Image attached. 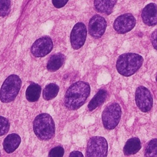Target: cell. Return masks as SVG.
I'll return each instance as SVG.
<instances>
[{
    "mask_svg": "<svg viewBox=\"0 0 157 157\" xmlns=\"http://www.w3.org/2000/svg\"><path fill=\"white\" fill-rule=\"evenodd\" d=\"M90 93V86L87 82L78 81L67 90L64 96V105L69 110H77L86 101Z\"/></svg>",
    "mask_w": 157,
    "mask_h": 157,
    "instance_id": "cell-1",
    "label": "cell"
},
{
    "mask_svg": "<svg viewBox=\"0 0 157 157\" xmlns=\"http://www.w3.org/2000/svg\"><path fill=\"white\" fill-rule=\"evenodd\" d=\"M142 56L135 53H126L119 56L116 68L121 75L129 77L136 72L143 64Z\"/></svg>",
    "mask_w": 157,
    "mask_h": 157,
    "instance_id": "cell-2",
    "label": "cell"
},
{
    "mask_svg": "<svg viewBox=\"0 0 157 157\" xmlns=\"http://www.w3.org/2000/svg\"><path fill=\"white\" fill-rule=\"evenodd\" d=\"M33 130L40 140H47L55 135V125L52 117L47 113H42L36 117L33 121Z\"/></svg>",
    "mask_w": 157,
    "mask_h": 157,
    "instance_id": "cell-3",
    "label": "cell"
},
{
    "mask_svg": "<svg viewBox=\"0 0 157 157\" xmlns=\"http://www.w3.org/2000/svg\"><path fill=\"white\" fill-rule=\"evenodd\" d=\"M21 85L20 78L15 74L8 76L3 82L0 90V100L4 103H9L15 99Z\"/></svg>",
    "mask_w": 157,
    "mask_h": 157,
    "instance_id": "cell-4",
    "label": "cell"
},
{
    "mask_svg": "<svg viewBox=\"0 0 157 157\" xmlns=\"http://www.w3.org/2000/svg\"><path fill=\"white\" fill-rule=\"evenodd\" d=\"M121 117V109L117 102L108 105L102 113V121L107 129H113L118 124Z\"/></svg>",
    "mask_w": 157,
    "mask_h": 157,
    "instance_id": "cell-5",
    "label": "cell"
},
{
    "mask_svg": "<svg viewBox=\"0 0 157 157\" xmlns=\"http://www.w3.org/2000/svg\"><path fill=\"white\" fill-rule=\"evenodd\" d=\"M107 152L108 144L106 139L101 136H93L88 142L85 156H107Z\"/></svg>",
    "mask_w": 157,
    "mask_h": 157,
    "instance_id": "cell-6",
    "label": "cell"
},
{
    "mask_svg": "<svg viewBox=\"0 0 157 157\" xmlns=\"http://www.w3.org/2000/svg\"><path fill=\"white\" fill-rule=\"evenodd\" d=\"M135 101L137 107L143 112H149L153 107V96L148 89L144 86L137 88Z\"/></svg>",
    "mask_w": 157,
    "mask_h": 157,
    "instance_id": "cell-7",
    "label": "cell"
},
{
    "mask_svg": "<svg viewBox=\"0 0 157 157\" xmlns=\"http://www.w3.org/2000/svg\"><path fill=\"white\" fill-rule=\"evenodd\" d=\"M53 44L52 39L47 36L37 39L31 47V52L37 58L44 57L48 55L52 50Z\"/></svg>",
    "mask_w": 157,
    "mask_h": 157,
    "instance_id": "cell-8",
    "label": "cell"
},
{
    "mask_svg": "<svg viewBox=\"0 0 157 157\" xmlns=\"http://www.w3.org/2000/svg\"><path fill=\"white\" fill-rule=\"evenodd\" d=\"M87 35L86 26L82 22L77 23L73 27L70 36L72 48L78 50L85 44Z\"/></svg>",
    "mask_w": 157,
    "mask_h": 157,
    "instance_id": "cell-9",
    "label": "cell"
},
{
    "mask_svg": "<svg viewBox=\"0 0 157 157\" xmlns=\"http://www.w3.org/2000/svg\"><path fill=\"white\" fill-rule=\"evenodd\" d=\"M136 23L135 17L129 13L118 16L114 21L113 28L120 34L126 33L132 30Z\"/></svg>",
    "mask_w": 157,
    "mask_h": 157,
    "instance_id": "cell-10",
    "label": "cell"
},
{
    "mask_svg": "<svg viewBox=\"0 0 157 157\" xmlns=\"http://www.w3.org/2000/svg\"><path fill=\"white\" fill-rule=\"evenodd\" d=\"M107 22L105 18L99 15H94L88 23L89 34L93 38L99 39L104 34Z\"/></svg>",
    "mask_w": 157,
    "mask_h": 157,
    "instance_id": "cell-11",
    "label": "cell"
},
{
    "mask_svg": "<svg viewBox=\"0 0 157 157\" xmlns=\"http://www.w3.org/2000/svg\"><path fill=\"white\" fill-rule=\"evenodd\" d=\"M143 22L148 26H155L157 23V6L155 3L147 4L141 13Z\"/></svg>",
    "mask_w": 157,
    "mask_h": 157,
    "instance_id": "cell-12",
    "label": "cell"
},
{
    "mask_svg": "<svg viewBox=\"0 0 157 157\" xmlns=\"http://www.w3.org/2000/svg\"><path fill=\"white\" fill-rule=\"evenodd\" d=\"M21 142V137L15 133L7 135L3 142V148L7 153L13 152L20 145Z\"/></svg>",
    "mask_w": 157,
    "mask_h": 157,
    "instance_id": "cell-13",
    "label": "cell"
},
{
    "mask_svg": "<svg viewBox=\"0 0 157 157\" xmlns=\"http://www.w3.org/2000/svg\"><path fill=\"white\" fill-rule=\"evenodd\" d=\"M116 2L117 0H94V6L98 12L110 15Z\"/></svg>",
    "mask_w": 157,
    "mask_h": 157,
    "instance_id": "cell-14",
    "label": "cell"
},
{
    "mask_svg": "<svg viewBox=\"0 0 157 157\" xmlns=\"http://www.w3.org/2000/svg\"><path fill=\"white\" fill-rule=\"evenodd\" d=\"M65 56L61 53H56L52 55L48 61L47 69L50 72L58 70L64 64Z\"/></svg>",
    "mask_w": 157,
    "mask_h": 157,
    "instance_id": "cell-15",
    "label": "cell"
},
{
    "mask_svg": "<svg viewBox=\"0 0 157 157\" xmlns=\"http://www.w3.org/2000/svg\"><path fill=\"white\" fill-rule=\"evenodd\" d=\"M141 148V142L138 137H132L128 139L124 147L123 152L126 156L136 154Z\"/></svg>",
    "mask_w": 157,
    "mask_h": 157,
    "instance_id": "cell-16",
    "label": "cell"
},
{
    "mask_svg": "<svg viewBox=\"0 0 157 157\" xmlns=\"http://www.w3.org/2000/svg\"><path fill=\"white\" fill-rule=\"evenodd\" d=\"M107 95V92L104 89H101L91 99L88 105V110L92 111L96 108L101 105L105 100Z\"/></svg>",
    "mask_w": 157,
    "mask_h": 157,
    "instance_id": "cell-17",
    "label": "cell"
},
{
    "mask_svg": "<svg viewBox=\"0 0 157 157\" xmlns=\"http://www.w3.org/2000/svg\"><path fill=\"white\" fill-rule=\"evenodd\" d=\"M41 87L39 85L35 83H31L26 90V98L29 102L37 101L40 95Z\"/></svg>",
    "mask_w": 157,
    "mask_h": 157,
    "instance_id": "cell-18",
    "label": "cell"
},
{
    "mask_svg": "<svg viewBox=\"0 0 157 157\" xmlns=\"http://www.w3.org/2000/svg\"><path fill=\"white\" fill-rule=\"evenodd\" d=\"M59 86L55 83H50L45 86L43 90V98L48 101L55 98L59 92Z\"/></svg>",
    "mask_w": 157,
    "mask_h": 157,
    "instance_id": "cell-19",
    "label": "cell"
},
{
    "mask_svg": "<svg viewBox=\"0 0 157 157\" xmlns=\"http://www.w3.org/2000/svg\"><path fill=\"white\" fill-rule=\"evenodd\" d=\"M144 155L145 156H157V139L156 138L150 140L146 145Z\"/></svg>",
    "mask_w": 157,
    "mask_h": 157,
    "instance_id": "cell-20",
    "label": "cell"
},
{
    "mask_svg": "<svg viewBox=\"0 0 157 157\" xmlns=\"http://www.w3.org/2000/svg\"><path fill=\"white\" fill-rule=\"evenodd\" d=\"M10 11V0H0V17L7 16Z\"/></svg>",
    "mask_w": 157,
    "mask_h": 157,
    "instance_id": "cell-21",
    "label": "cell"
},
{
    "mask_svg": "<svg viewBox=\"0 0 157 157\" xmlns=\"http://www.w3.org/2000/svg\"><path fill=\"white\" fill-rule=\"evenodd\" d=\"M9 127L10 123L9 120L6 118L0 116V136L6 134L9 129Z\"/></svg>",
    "mask_w": 157,
    "mask_h": 157,
    "instance_id": "cell-22",
    "label": "cell"
},
{
    "mask_svg": "<svg viewBox=\"0 0 157 157\" xmlns=\"http://www.w3.org/2000/svg\"><path fill=\"white\" fill-rule=\"evenodd\" d=\"M64 148L61 146H57L50 150L48 156L50 157H61L64 155Z\"/></svg>",
    "mask_w": 157,
    "mask_h": 157,
    "instance_id": "cell-23",
    "label": "cell"
},
{
    "mask_svg": "<svg viewBox=\"0 0 157 157\" xmlns=\"http://www.w3.org/2000/svg\"><path fill=\"white\" fill-rule=\"evenodd\" d=\"M69 0H52L53 5L56 8H61L64 7Z\"/></svg>",
    "mask_w": 157,
    "mask_h": 157,
    "instance_id": "cell-24",
    "label": "cell"
},
{
    "mask_svg": "<svg viewBox=\"0 0 157 157\" xmlns=\"http://www.w3.org/2000/svg\"><path fill=\"white\" fill-rule=\"evenodd\" d=\"M151 42L154 48L156 49V30H155L154 32L151 34Z\"/></svg>",
    "mask_w": 157,
    "mask_h": 157,
    "instance_id": "cell-25",
    "label": "cell"
},
{
    "mask_svg": "<svg viewBox=\"0 0 157 157\" xmlns=\"http://www.w3.org/2000/svg\"><path fill=\"white\" fill-rule=\"evenodd\" d=\"M69 156H83V155L78 151H73L69 154Z\"/></svg>",
    "mask_w": 157,
    "mask_h": 157,
    "instance_id": "cell-26",
    "label": "cell"
}]
</instances>
